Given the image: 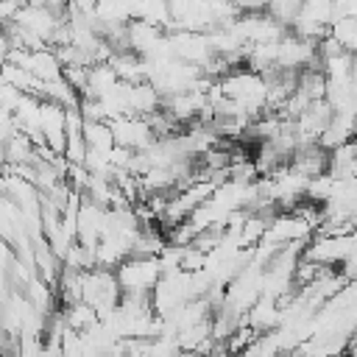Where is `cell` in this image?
Wrapping results in <instances>:
<instances>
[{"mask_svg":"<svg viewBox=\"0 0 357 357\" xmlns=\"http://www.w3.org/2000/svg\"><path fill=\"white\" fill-rule=\"evenodd\" d=\"M123 293H151L162 279L159 257H128L114 268Z\"/></svg>","mask_w":357,"mask_h":357,"instance_id":"6da1fadb","label":"cell"},{"mask_svg":"<svg viewBox=\"0 0 357 357\" xmlns=\"http://www.w3.org/2000/svg\"><path fill=\"white\" fill-rule=\"evenodd\" d=\"M167 39H170V50L176 59L187 61V64H195V67H206L212 59H215V47L209 42V33L206 31H184V28H170L167 31Z\"/></svg>","mask_w":357,"mask_h":357,"instance_id":"7a4b0ae2","label":"cell"},{"mask_svg":"<svg viewBox=\"0 0 357 357\" xmlns=\"http://www.w3.org/2000/svg\"><path fill=\"white\" fill-rule=\"evenodd\" d=\"M312 237H315V223L312 220H307L298 212H279L271 220L262 240L282 248V245H290V243H310Z\"/></svg>","mask_w":357,"mask_h":357,"instance_id":"3957f363","label":"cell"},{"mask_svg":"<svg viewBox=\"0 0 357 357\" xmlns=\"http://www.w3.org/2000/svg\"><path fill=\"white\" fill-rule=\"evenodd\" d=\"M282 70H293V73H301L307 67H315L321 64V56H318V42L312 39H304L293 31H287L279 42V61H276Z\"/></svg>","mask_w":357,"mask_h":357,"instance_id":"277c9868","label":"cell"},{"mask_svg":"<svg viewBox=\"0 0 357 357\" xmlns=\"http://www.w3.org/2000/svg\"><path fill=\"white\" fill-rule=\"evenodd\" d=\"M112 131H114V142L123 145V148H131V151H142L148 148L156 134L148 123V117H134V114H126V117H114L109 120Z\"/></svg>","mask_w":357,"mask_h":357,"instance_id":"5b68a950","label":"cell"},{"mask_svg":"<svg viewBox=\"0 0 357 357\" xmlns=\"http://www.w3.org/2000/svg\"><path fill=\"white\" fill-rule=\"evenodd\" d=\"M243 321L251 324L257 332H271V329H276V326L282 324V304H279V298L262 296V298L245 312Z\"/></svg>","mask_w":357,"mask_h":357,"instance_id":"8992f818","label":"cell"},{"mask_svg":"<svg viewBox=\"0 0 357 357\" xmlns=\"http://www.w3.org/2000/svg\"><path fill=\"white\" fill-rule=\"evenodd\" d=\"M329 173L335 178H357V137L329 151Z\"/></svg>","mask_w":357,"mask_h":357,"instance_id":"52a82bcc","label":"cell"},{"mask_svg":"<svg viewBox=\"0 0 357 357\" xmlns=\"http://www.w3.org/2000/svg\"><path fill=\"white\" fill-rule=\"evenodd\" d=\"M84 134H86V145H89V151L112 153L114 145H117L109 120H84Z\"/></svg>","mask_w":357,"mask_h":357,"instance_id":"ba28073f","label":"cell"},{"mask_svg":"<svg viewBox=\"0 0 357 357\" xmlns=\"http://www.w3.org/2000/svg\"><path fill=\"white\" fill-rule=\"evenodd\" d=\"M61 312H64L67 326L70 329H78V332H84V329H89V326H95L100 321L98 310L92 304H86V301H75L70 307H61Z\"/></svg>","mask_w":357,"mask_h":357,"instance_id":"9c48e42d","label":"cell"},{"mask_svg":"<svg viewBox=\"0 0 357 357\" xmlns=\"http://www.w3.org/2000/svg\"><path fill=\"white\" fill-rule=\"evenodd\" d=\"M304 3L307 0H271L268 3V14L273 17V20H279L282 25H287V28H293V22L301 17V11H304Z\"/></svg>","mask_w":357,"mask_h":357,"instance_id":"30bf717a","label":"cell"},{"mask_svg":"<svg viewBox=\"0 0 357 357\" xmlns=\"http://www.w3.org/2000/svg\"><path fill=\"white\" fill-rule=\"evenodd\" d=\"M329 33H332L349 53H357V17H337V20L329 25Z\"/></svg>","mask_w":357,"mask_h":357,"instance_id":"8fae6325","label":"cell"}]
</instances>
